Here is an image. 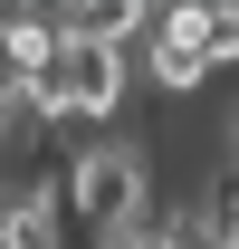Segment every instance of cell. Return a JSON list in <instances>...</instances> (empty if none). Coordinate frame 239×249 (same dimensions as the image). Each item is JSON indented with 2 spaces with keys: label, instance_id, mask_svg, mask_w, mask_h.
Here are the masks:
<instances>
[{
  "label": "cell",
  "instance_id": "1",
  "mask_svg": "<svg viewBox=\"0 0 239 249\" xmlns=\"http://www.w3.org/2000/svg\"><path fill=\"white\" fill-rule=\"evenodd\" d=\"M163 201V182H153V144H77L58 173V211L77 240H115V230H134V220Z\"/></svg>",
  "mask_w": 239,
  "mask_h": 249
},
{
  "label": "cell",
  "instance_id": "2",
  "mask_svg": "<svg viewBox=\"0 0 239 249\" xmlns=\"http://www.w3.org/2000/svg\"><path fill=\"white\" fill-rule=\"evenodd\" d=\"M134 106V58L124 48H86V38H58L48 67H38V96H29V124L58 134V124H115ZM19 134V124H10Z\"/></svg>",
  "mask_w": 239,
  "mask_h": 249
},
{
  "label": "cell",
  "instance_id": "3",
  "mask_svg": "<svg viewBox=\"0 0 239 249\" xmlns=\"http://www.w3.org/2000/svg\"><path fill=\"white\" fill-rule=\"evenodd\" d=\"M134 77H144L153 96H172V106H182V96H201V87H210V67H201V10H153Z\"/></svg>",
  "mask_w": 239,
  "mask_h": 249
},
{
  "label": "cell",
  "instance_id": "4",
  "mask_svg": "<svg viewBox=\"0 0 239 249\" xmlns=\"http://www.w3.org/2000/svg\"><path fill=\"white\" fill-rule=\"evenodd\" d=\"M201 67H239V10H201Z\"/></svg>",
  "mask_w": 239,
  "mask_h": 249
},
{
  "label": "cell",
  "instance_id": "5",
  "mask_svg": "<svg viewBox=\"0 0 239 249\" xmlns=\"http://www.w3.org/2000/svg\"><path fill=\"white\" fill-rule=\"evenodd\" d=\"M230 173H239V106H230Z\"/></svg>",
  "mask_w": 239,
  "mask_h": 249
},
{
  "label": "cell",
  "instance_id": "6",
  "mask_svg": "<svg viewBox=\"0 0 239 249\" xmlns=\"http://www.w3.org/2000/svg\"><path fill=\"white\" fill-rule=\"evenodd\" d=\"M0 154H10V124H0Z\"/></svg>",
  "mask_w": 239,
  "mask_h": 249
}]
</instances>
